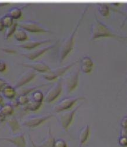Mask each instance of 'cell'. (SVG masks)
<instances>
[{
  "instance_id": "cell-1",
  "label": "cell",
  "mask_w": 127,
  "mask_h": 147,
  "mask_svg": "<svg viewBox=\"0 0 127 147\" xmlns=\"http://www.w3.org/2000/svg\"><path fill=\"white\" fill-rule=\"evenodd\" d=\"M95 21L92 24L90 30V40H94L102 37H112L116 38H126L114 33L107 25L99 21L97 17Z\"/></svg>"
},
{
  "instance_id": "cell-2",
  "label": "cell",
  "mask_w": 127,
  "mask_h": 147,
  "mask_svg": "<svg viewBox=\"0 0 127 147\" xmlns=\"http://www.w3.org/2000/svg\"><path fill=\"white\" fill-rule=\"evenodd\" d=\"M89 6L87 5L86 7V8L84 9V10L82 11V13L78 20V21H77V24L74 28V29L73 30L72 32L70 34V35L68 36L67 38H66L62 42L60 48H59V62L60 63L63 61L67 57V55L70 53V52L72 51L73 47H74V36L75 35L77 32L78 27H80L81 22L86 13V12Z\"/></svg>"
},
{
  "instance_id": "cell-3",
  "label": "cell",
  "mask_w": 127,
  "mask_h": 147,
  "mask_svg": "<svg viewBox=\"0 0 127 147\" xmlns=\"http://www.w3.org/2000/svg\"><path fill=\"white\" fill-rule=\"evenodd\" d=\"M84 99H85V97L82 96L65 98L54 107L53 111L55 113H61L64 111L66 110L71 108L78 101Z\"/></svg>"
},
{
  "instance_id": "cell-4",
  "label": "cell",
  "mask_w": 127,
  "mask_h": 147,
  "mask_svg": "<svg viewBox=\"0 0 127 147\" xmlns=\"http://www.w3.org/2000/svg\"><path fill=\"white\" fill-rule=\"evenodd\" d=\"M21 28L31 32H49L51 31L44 27L41 24L34 21H25L17 23Z\"/></svg>"
},
{
  "instance_id": "cell-5",
  "label": "cell",
  "mask_w": 127,
  "mask_h": 147,
  "mask_svg": "<svg viewBox=\"0 0 127 147\" xmlns=\"http://www.w3.org/2000/svg\"><path fill=\"white\" fill-rule=\"evenodd\" d=\"M82 104H79L73 109L67 111H62L59 114V121L61 127L65 131H67L68 130L69 127L72 123V121L73 120V118L75 113L78 111V109L82 106Z\"/></svg>"
},
{
  "instance_id": "cell-6",
  "label": "cell",
  "mask_w": 127,
  "mask_h": 147,
  "mask_svg": "<svg viewBox=\"0 0 127 147\" xmlns=\"http://www.w3.org/2000/svg\"><path fill=\"white\" fill-rule=\"evenodd\" d=\"M78 61H75V62H72L68 65L62 66L61 67H58L54 69H51L50 71L44 73L42 75L43 77L45 78L48 81H53L56 79L57 77L61 76L63 75L69 68H70L71 67H72L74 65H75L77 63Z\"/></svg>"
},
{
  "instance_id": "cell-7",
  "label": "cell",
  "mask_w": 127,
  "mask_h": 147,
  "mask_svg": "<svg viewBox=\"0 0 127 147\" xmlns=\"http://www.w3.org/2000/svg\"><path fill=\"white\" fill-rule=\"evenodd\" d=\"M80 69L77 68L74 71L70 72L66 77L64 82L67 94L71 92L77 87Z\"/></svg>"
},
{
  "instance_id": "cell-8",
  "label": "cell",
  "mask_w": 127,
  "mask_h": 147,
  "mask_svg": "<svg viewBox=\"0 0 127 147\" xmlns=\"http://www.w3.org/2000/svg\"><path fill=\"white\" fill-rule=\"evenodd\" d=\"M54 116L52 114H47L42 115H36V116H32L28 117L24 119L22 124L23 125L30 127V128H34L38 127L43 123L44 122L47 121V119L51 118Z\"/></svg>"
},
{
  "instance_id": "cell-9",
  "label": "cell",
  "mask_w": 127,
  "mask_h": 147,
  "mask_svg": "<svg viewBox=\"0 0 127 147\" xmlns=\"http://www.w3.org/2000/svg\"><path fill=\"white\" fill-rule=\"evenodd\" d=\"M61 91L62 80L60 79L48 90L44 96L45 101L48 103H51L53 102L58 97Z\"/></svg>"
},
{
  "instance_id": "cell-10",
  "label": "cell",
  "mask_w": 127,
  "mask_h": 147,
  "mask_svg": "<svg viewBox=\"0 0 127 147\" xmlns=\"http://www.w3.org/2000/svg\"><path fill=\"white\" fill-rule=\"evenodd\" d=\"M36 73L35 71L30 68L27 71L24 72L20 76H19L16 82L14 88H19L21 87L23 85L31 81L36 76Z\"/></svg>"
},
{
  "instance_id": "cell-11",
  "label": "cell",
  "mask_w": 127,
  "mask_h": 147,
  "mask_svg": "<svg viewBox=\"0 0 127 147\" xmlns=\"http://www.w3.org/2000/svg\"><path fill=\"white\" fill-rule=\"evenodd\" d=\"M0 140L7 141L14 144L16 147H26V141L24 134H17L8 137H3Z\"/></svg>"
},
{
  "instance_id": "cell-12",
  "label": "cell",
  "mask_w": 127,
  "mask_h": 147,
  "mask_svg": "<svg viewBox=\"0 0 127 147\" xmlns=\"http://www.w3.org/2000/svg\"><path fill=\"white\" fill-rule=\"evenodd\" d=\"M56 44H53L51 45H49L46 47H41L38 49H35V50H33L30 52L28 53H23L21 54V55L25 57H26L27 58L30 59V60H33L42 54H43L46 51H48L50 49H51L55 47Z\"/></svg>"
},
{
  "instance_id": "cell-13",
  "label": "cell",
  "mask_w": 127,
  "mask_h": 147,
  "mask_svg": "<svg viewBox=\"0 0 127 147\" xmlns=\"http://www.w3.org/2000/svg\"><path fill=\"white\" fill-rule=\"evenodd\" d=\"M21 65L25 67H28L29 68L32 69L35 71L42 73H45L51 70L50 67L45 63L42 62V61H39V62L31 63H24L21 64Z\"/></svg>"
},
{
  "instance_id": "cell-14",
  "label": "cell",
  "mask_w": 127,
  "mask_h": 147,
  "mask_svg": "<svg viewBox=\"0 0 127 147\" xmlns=\"http://www.w3.org/2000/svg\"><path fill=\"white\" fill-rule=\"evenodd\" d=\"M51 41H52V40L46 39V40H31L25 42L22 44L17 45V47L28 49V50H32V49L35 48V47L39 46L41 44L48 43Z\"/></svg>"
},
{
  "instance_id": "cell-15",
  "label": "cell",
  "mask_w": 127,
  "mask_h": 147,
  "mask_svg": "<svg viewBox=\"0 0 127 147\" xmlns=\"http://www.w3.org/2000/svg\"><path fill=\"white\" fill-rule=\"evenodd\" d=\"M94 63L92 59L88 56L82 57L80 61V69L85 74L90 73L93 68Z\"/></svg>"
},
{
  "instance_id": "cell-16",
  "label": "cell",
  "mask_w": 127,
  "mask_h": 147,
  "mask_svg": "<svg viewBox=\"0 0 127 147\" xmlns=\"http://www.w3.org/2000/svg\"><path fill=\"white\" fill-rule=\"evenodd\" d=\"M14 112L13 105L11 104H4L0 108V123L5 120L6 118Z\"/></svg>"
},
{
  "instance_id": "cell-17",
  "label": "cell",
  "mask_w": 127,
  "mask_h": 147,
  "mask_svg": "<svg viewBox=\"0 0 127 147\" xmlns=\"http://www.w3.org/2000/svg\"><path fill=\"white\" fill-rule=\"evenodd\" d=\"M90 129L88 124L85 125L80 131L79 134V145L80 147H82L89 138Z\"/></svg>"
},
{
  "instance_id": "cell-18",
  "label": "cell",
  "mask_w": 127,
  "mask_h": 147,
  "mask_svg": "<svg viewBox=\"0 0 127 147\" xmlns=\"http://www.w3.org/2000/svg\"><path fill=\"white\" fill-rule=\"evenodd\" d=\"M55 139L51 133V129L49 127L46 138L39 144V147H54Z\"/></svg>"
},
{
  "instance_id": "cell-19",
  "label": "cell",
  "mask_w": 127,
  "mask_h": 147,
  "mask_svg": "<svg viewBox=\"0 0 127 147\" xmlns=\"http://www.w3.org/2000/svg\"><path fill=\"white\" fill-rule=\"evenodd\" d=\"M2 93L4 97L7 98L8 99L11 100L15 97L17 92L16 91V88H14V87H12L11 85L8 84L3 90Z\"/></svg>"
},
{
  "instance_id": "cell-20",
  "label": "cell",
  "mask_w": 127,
  "mask_h": 147,
  "mask_svg": "<svg viewBox=\"0 0 127 147\" xmlns=\"http://www.w3.org/2000/svg\"><path fill=\"white\" fill-rule=\"evenodd\" d=\"M7 124L12 132H15L20 128V125L18 120L15 117L8 118L7 121Z\"/></svg>"
},
{
  "instance_id": "cell-21",
  "label": "cell",
  "mask_w": 127,
  "mask_h": 147,
  "mask_svg": "<svg viewBox=\"0 0 127 147\" xmlns=\"http://www.w3.org/2000/svg\"><path fill=\"white\" fill-rule=\"evenodd\" d=\"M7 14L13 20H17L22 16V8L17 7H12L8 10Z\"/></svg>"
},
{
  "instance_id": "cell-22",
  "label": "cell",
  "mask_w": 127,
  "mask_h": 147,
  "mask_svg": "<svg viewBox=\"0 0 127 147\" xmlns=\"http://www.w3.org/2000/svg\"><path fill=\"white\" fill-rule=\"evenodd\" d=\"M13 35L16 40L19 41H25L28 38V35L26 31H25L21 28L18 29L17 28Z\"/></svg>"
},
{
  "instance_id": "cell-23",
  "label": "cell",
  "mask_w": 127,
  "mask_h": 147,
  "mask_svg": "<svg viewBox=\"0 0 127 147\" xmlns=\"http://www.w3.org/2000/svg\"><path fill=\"white\" fill-rule=\"evenodd\" d=\"M42 105L41 102H36L32 100H30L29 102L25 105L24 109L27 111H36L41 107Z\"/></svg>"
},
{
  "instance_id": "cell-24",
  "label": "cell",
  "mask_w": 127,
  "mask_h": 147,
  "mask_svg": "<svg viewBox=\"0 0 127 147\" xmlns=\"http://www.w3.org/2000/svg\"><path fill=\"white\" fill-rule=\"evenodd\" d=\"M1 22L3 24L4 27L8 28L13 24V19L7 14H5L1 17Z\"/></svg>"
},
{
  "instance_id": "cell-25",
  "label": "cell",
  "mask_w": 127,
  "mask_h": 147,
  "mask_svg": "<svg viewBox=\"0 0 127 147\" xmlns=\"http://www.w3.org/2000/svg\"><path fill=\"white\" fill-rule=\"evenodd\" d=\"M17 23L15 22L13 23L12 25L8 28H7V30L5 32V34H4V39L5 40H7L8 38H9L10 36L13 35L14 33L15 32L16 29H17Z\"/></svg>"
},
{
  "instance_id": "cell-26",
  "label": "cell",
  "mask_w": 127,
  "mask_h": 147,
  "mask_svg": "<svg viewBox=\"0 0 127 147\" xmlns=\"http://www.w3.org/2000/svg\"><path fill=\"white\" fill-rule=\"evenodd\" d=\"M44 99V96L43 92L40 91L36 90L32 94V99L34 101H35L39 102H43Z\"/></svg>"
},
{
  "instance_id": "cell-27",
  "label": "cell",
  "mask_w": 127,
  "mask_h": 147,
  "mask_svg": "<svg viewBox=\"0 0 127 147\" xmlns=\"http://www.w3.org/2000/svg\"><path fill=\"white\" fill-rule=\"evenodd\" d=\"M98 9L100 14L103 17H107L109 14V7L105 4H99Z\"/></svg>"
},
{
  "instance_id": "cell-28",
  "label": "cell",
  "mask_w": 127,
  "mask_h": 147,
  "mask_svg": "<svg viewBox=\"0 0 127 147\" xmlns=\"http://www.w3.org/2000/svg\"><path fill=\"white\" fill-rule=\"evenodd\" d=\"M28 97L27 95L20 94L16 100V104L20 105H25L29 102Z\"/></svg>"
},
{
  "instance_id": "cell-29",
  "label": "cell",
  "mask_w": 127,
  "mask_h": 147,
  "mask_svg": "<svg viewBox=\"0 0 127 147\" xmlns=\"http://www.w3.org/2000/svg\"><path fill=\"white\" fill-rule=\"evenodd\" d=\"M47 84H42L40 85H36V86L35 87H30V88H25L24 89H23L22 90V91L21 92L20 94H23V95H28L29 93H30L31 92H32L34 91H36V90L39 88L42 87L43 86H45Z\"/></svg>"
},
{
  "instance_id": "cell-30",
  "label": "cell",
  "mask_w": 127,
  "mask_h": 147,
  "mask_svg": "<svg viewBox=\"0 0 127 147\" xmlns=\"http://www.w3.org/2000/svg\"><path fill=\"white\" fill-rule=\"evenodd\" d=\"M54 147H67V144L64 140L58 139L55 140Z\"/></svg>"
},
{
  "instance_id": "cell-31",
  "label": "cell",
  "mask_w": 127,
  "mask_h": 147,
  "mask_svg": "<svg viewBox=\"0 0 127 147\" xmlns=\"http://www.w3.org/2000/svg\"><path fill=\"white\" fill-rule=\"evenodd\" d=\"M119 144L123 147H127V136H121L118 140Z\"/></svg>"
},
{
  "instance_id": "cell-32",
  "label": "cell",
  "mask_w": 127,
  "mask_h": 147,
  "mask_svg": "<svg viewBox=\"0 0 127 147\" xmlns=\"http://www.w3.org/2000/svg\"><path fill=\"white\" fill-rule=\"evenodd\" d=\"M8 84V83L4 79L0 78V91H3L4 87Z\"/></svg>"
},
{
  "instance_id": "cell-33",
  "label": "cell",
  "mask_w": 127,
  "mask_h": 147,
  "mask_svg": "<svg viewBox=\"0 0 127 147\" xmlns=\"http://www.w3.org/2000/svg\"><path fill=\"white\" fill-rule=\"evenodd\" d=\"M121 125L122 127L123 128V129L127 130V117H124L122 119V121L121 122Z\"/></svg>"
},
{
  "instance_id": "cell-34",
  "label": "cell",
  "mask_w": 127,
  "mask_h": 147,
  "mask_svg": "<svg viewBox=\"0 0 127 147\" xmlns=\"http://www.w3.org/2000/svg\"><path fill=\"white\" fill-rule=\"evenodd\" d=\"M6 69V63L5 61L0 60V72L4 71Z\"/></svg>"
},
{
  "instance_id": "cell-35",
  "label": "cell",
  "mask_w": 127,
  "mask_h": 147,
  "mask_svg": "<svg viewBox=\"0 0 127 147\" xmlns=\"http://www.w3.org/2000/svg\"><path fill=\"white\" fill-rule=\"evenodd\" d=\"M1 50L3 51H4V52L5 53H16V51L14 50V49L13 48H1Z\"/></svg>"
},
{
  "instance_id": "cell-36",
  "label": "cell",
  "mask_w": 127,
  "mask_h": 147,
  "mask_svg": "<svg viewBox=\"0 0 127 147\" xmlns=\"http://www.w3.org/2000/svg\"><path fill=\"white\" fill-rule=\"evenodd\" d=\"M4 105V99L3 96L0 94V105L3 106Z\"/></svg>"
},
{
  "instance_id": "cell-37",
  "label": "cell",
  "mask_w": 127,
  "mask_h": 147,
  "mask_svg": "<svg viewBox=\"0 0 127 147\" xmlns=\"http://www.w3.org/2000/svg\"><path fill=\"white\" fill-rule=\"evenodd\" d=\"M30 137V141L31 142V144H32V146H33V147H37L36 146V145L34 143V142H33V141L31 140V137L30 136H29Z\"/></svg>"
},
{
  "instance_id": "cell-38",
  "label": "cell",
  "mask_w": 127,
  "mask_h": 147,
  "mask_svg": "<svg viewBox=\"0 0 127 147\" xmlns=\"http://www.w3.org/2000/svg\"><path fill=\"white\" fill-rule=\"evenodd\" d=\"M9 3H0V7H1V6H4V5H7V4H8Z\"/></svg>"
},
{
  "instance_id": "cell-39",
  "label": "cell",
  "mask_w": 127,
  "mask_h": 147,
  "mask_svg": "<svg viewBox=\"0 0 127 147\" xmlns=\"http://www.w3.org/2000/svg\"><path fill=\"white\" fill-rule=\"evenodd\" d=\"M1 17H0V21H1Z\"/></svg>"
}]
</instances>
